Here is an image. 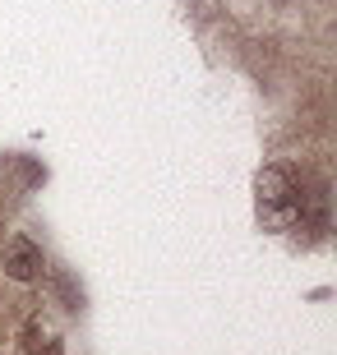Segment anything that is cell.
<instances>
[{"label": "cell", "instance_id": "cell-1", "mask_svg": "<svg viewBox=\"0 0 337 355\" xmlns=\"http://www.w3.org/2000/svg\"><path fill=\"white\" fill-rule=\"evenodd\" d=\"M254 212L263 231H291L305 212V189H300L291 166H263L254 175Z\"/></svg>", "mask_w": 337, "mask_h": 355}, {"label": "cell", "instance_id": "cell-2", "mask_svg": "<svg viewBox=\"0 0 337 355\" xmlns=\"http://www.w3.org/2000/svg\"><path fill=\"white\" fill-rule=\"evenodd\" d=\"M42 268H47V259H42V250L28 236H14L10 245H5V272H10L14 282H38Z\"/></svg>", "mask_w": 337, "mask_h": 355}]
</instances>
